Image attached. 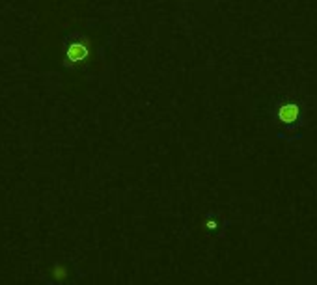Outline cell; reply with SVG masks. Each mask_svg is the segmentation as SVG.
<instances>
[{
	"instance_id": "cell-1",
	"label": "cell",
	"mask_w": 317,
	"mask_h": 285,
	"mask_svg": "<svg viewBox=\"0 0 317 285\" xmlns=\"http://www.w3.org/2000/svg\"><path fill=\"white\" fill-rule=\"evenodd\" d=\"M90 54V49H88V45L84 41H73L67 45V50H66V58L71 64H80V62H84Z\"/></svg>"
},
{
	"instance_id": "cell-2",
	"label": "cell",
	"mask_w": 317,
	"mask_h": 285,
	"mask_svg": "<svg viewBox=\"0 0 317 285\" xmlns=\"http://www.w3.org/2000/svg\"><path fill=\"white\" fill-rule=\"evenodd\" d=\"M299 118V106L297 104H284L278 110V120L282 123H293Z\"/></svg>"
}]
</instances>
